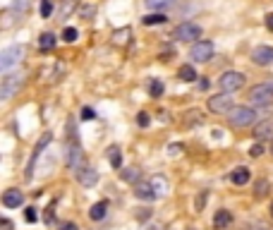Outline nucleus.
<instances>
[{
	"label": "nucleus",
	"mask_w": 273,
	"mask_h": 230,
	"mask_svg": "<svg viewBox=\"0 0 273 230\" xmlns=\"http://www.w3.org/2000/svg\"><path fill=\"white\" fill-rule=\"evenodd\" d=\"M75 175H77V180L82 182L84 187H94V185L98 182V173L94 170V168H89V166H82Z\"/></svg>",
	"instance_id": "obj_10"
},
{
	"label": "nucleus",
	"mask_w": 273,
	"mask_h": 230,
	"mask_svg": "<svg viewBox=\"0 0 273 230\" xmlns=\"http://www.w3.org/2000/svg\"><path fill=\"white\" fill-rule=\"evenodd\" d=\"M122 180H127V182H137V180H139V170H137V168H130V170H125Z\"/></svg>",
	"instance_id": "obj_25"
},
{
	"label": "nucleus",
	"mask_w": 273,
	"mask_h": 230,
	"mask_svg": "<svg viewBox=\"0 0 273 230\" xmlns=\"http://www.w3.org/2000/svg\"><path fill=\"white\" fill-rule=\"evenodd\" d=\"M252 60L254 65H259V67H268L273 63V48L271 46H257L252 50Z\"/></svg>",
	"instance_id": "obj_9"
},
{
	"label": "nucleus",
	"mask_w": 273,
	"mask_h": 230,
	"mask_svg": "<svg viewBox=\"0 0 273 230\" xmlns=\"http://www.w3.org/2000/svg\"><path fill=\"white\" fill-rule=\"evenodd\" d=\"M22 56H24V48H22V46H10V48H5L0 53V70H10L12 65L20 63Z\"/></svg>",
	"instance_id": "obj_5"
},
{
	"label": "nucleus",
	"mask_w": 273,
	"mask_h": 230,
	"mask_svg": "<svg viewBox=\"0 0 273 230\" xmlns=\"http://www.w3.org/2000/svg\"><path fill=\"white\" fill-rule=\"evenodd\" d=\"M82 118H84V120H94V118H96V113H94L89 105H86V108H82Z\"/></svg>",
	"instance_id": "obj_30"
},
{
	"label": "nucleus",
	"mask_w": 273,
	"mask_h": 230,
	"mask_svg": "<svg viewBox=\"0 0 273 230\" xmlns=\"http://www.w3.org/2000/svg\"><path fill=\"white\" fill-rule=\"evenodd\" d=\"M22 84H24V77H22V75H7V77H3V84H0V98H3V101L12 98L14 91L22 89Z\"/></svg>",
	"instance_id": "obj_3"
},
{
	"label": "nucleus",
	"mask_w": 273,
	"mask_h": 230,
	"mask_svg": "<svg viewBox=\"0 0 273 230\" xmlns=\"http://www.w3.org/2000/svg\"><path fill=\"white\" fill-rule=\"evenodd\" d=\"M149 91H151V96H161V94H163V84L161 82H151Z\"/></svg>",
	"instance_id": "obj_28"
},
{
	"label": "nucleus",
	"mask_w": 273,
	"mask_h": 230,
	"mask_svg": "<svg viewBox=\"0 0 273 230\" xmlns=\"http://www.w3.org/2000/svg\"><path fill=\"white\" fill-rule=\"evenodd\" d=\"M27 221H29V223H34V221H36V214H34V209H27Z\"/></svg>",
	"instance_id": "obj_33"
},
{
	"label": "nucleus",
	"mask_w": 273,
	"mask_h": 230,
	"mask_svg": "<svg viewBox=\"0 0 273 230\" xmlns=\"http://www.w3.org/2000/svg\"><path fill=\"white\" fill-rule=\"evenodd\" d=\"M53 46H56V36L50 34V31L41 34V39H39V48H41V50H50Z\"/></svg>",
	"instance_id": "obj_20"
},
{
	"label": "nucleus",
	"mask_w": 273,
	"mask_h": 230,
	"mask_svg": "<svg viewBox=\"0 0 273 230\" xmlns=\"http://www.w3.org/2000/svg\"><path fill=\"white\" fill-rule=\"evenodd\" d=\"M211 58H213V43L211 41H194L192 43V60L206 63Z\"/></svg>",
	"instance_id": "obj_8"
},
{
	"label": "nucleus",
	"mask_w": 273,
	"mask_h": 230,
	"mask_svg": "<svg viewBox=\"0 0 273 230\" xmlns=\"http://www.w3.org/2000/svg\"><path fill=\"white\" fill-rule=\"evenodd\" d=\"M271 216H273V204H271Z\"/></svg>",
	"instance_id": "obj_37"
},
{
	"label": "nucleus",
	"mask_w": 273,
	"mask_h": 230,
	"mask_svg": "<svg viewBox=\"0 0 273 230\" xmlns=\"http://www.w3.org/2000/svg\"><path fill=\"white\" fill-rule=\"evenodd\" d=\"M0 225H3V230H12V223H10L7 218H3V223H0Z\"/></svg>",
	"instance_id": "obj_36"
},
{
	"label": "nucleus",
	"mask_w": 273,
	"mask_h": 230,
	"mask_svg": "<svg viewBox=\"0 0 273 230\" xmlns=\"http://www.w3.org/2000/svg\"><path fill=\"white\" fill-rule=\"evenodd\" d=\"M105 214H108V204H105V202H98V204H94V206H91L89 218H91V221H103Z\"/></svg>",
	"instance_id": "obj_17"
},
{
	"label": "nucleus",
	"mask_w": 273,
	"mask_h": 230,
	"mask_svg": "<svg viewBox=\"0 0 273 230\" xmlns=\"http://www.w3.org/2000/svg\"><path fill=\"white\" fill-rule=\"evenodd\" d=\"M261 153H264V147H261V144H254V147L249 149V156H252V158H259Z\"/></svg>",
	"instance_id": "obj_29"
},
{
	"label": "nucleus",
	"mask_w": 273,
	"mask_h": 230,
	"mask_svg": "<svg viewBox=\"0 0 273 230\" xmlns=\"http://www.w3.org/2000/svg\"><path fill=\"white\" fill-rule=\"evenodd\" d=\"M177 77H180L182 82H194V79H196V70L192 67V65H180Z\"/></svg>",
	"instance_id": "obj_19"
},
{
	"label": "nucleus",
	"mask_w": 273,
	"mask_h": 230,
	"mask_svg": "<svg viewBox=\"0 0 273 230\" xmlns=\"http://www.w3.org/2000/svg\"><path fill=\"white\" fill-rule=\"evenodd\" d=\"M79 39V34H77V29L75 27H65V31H63V41H67V43H75Z\"/></svg>",
	"instance_id": "obj_24"
},
{
	"label": "nucleus",
	"mask_w": 273,
	"mask_h": 230,
	"mask_svg": "<svg viewBox=\"0 0 273 230\" xmlns=\"http://www.w3.org/2000/svg\"><path fill=\"white\" fill-rule=\"evenodd\" d=\"M232 223V214L228 209H221L216 211V216H213V228L216 230H225V228H230Z\"/></svg>",
	"instance_id": "obj_15"
},
{
	"label": "nucleus",
	"mask_w": 273,
	"mask_h": 230,
	"mask_svg": "<svg viewBox=\"0 0 273 230\" xmlns=\"http://www.w3.org/2000/svg\"><path fill=\"white\" fill-rule=\"evenodd\" d=\"M228 120L232 127H249L257 125V111L249 105H232L228 111Z\"/></svg>",
	"instance_id": "obj_1"
},
{
	"label": "nucleus",
	"mask_w": 273,
	"mask_h": 230,
	"mask_svg": "<svg viewBox=\"0 0 273 230\" xmlns=\"http://www.w3.org/2000/svg\"><path fill=\"white\" fill-rule=\"evenodd\" d=\"M3 204H5L7 209H20L22 204H24V194H22L20 189H7L5 194H3Z\"/></svg>",
	"instance_id": "obj_12"
},
{
	"label": "nucleus",
	"mask_w": 273,
	"mask_h": 230,
	"mask_svg": "<svg viewBox=\"0 0 273 230\" xmlns=\"http://www.w3.org/2000/svg\"><path fill=\"white\" fill-rule=\"evenodd\" d=\"M67 166H70L72 170H79V168H82V149L75 147V144L70 147V153H67Z\"/></svg>",
	"instance_id": "obj_16"
},
{
	"label": "nucleus",
	"mask_w": 273,
	"mask_h": 230,
	"mask_svg": "<svg viewBox=\"0 0 273 230\" xmlns=\"http://www.w3.org/2000/svg\"><path fill=\"white\" fill-rule=\"evenodd\" d=\"M48 141H50V134H43V139H41V144H36V149H34V156H31V163H29V168H27L29 173H31V168H34V163H36V158H39V153H41V151H43V147H46V144H48ZM29 173H27V175H29Z\"/></svg>",
	"instance_id": "obj_21"
},
{
	"label": "nucleus",
	"mask_w": 273,
	"mask_h": 230,
	"mask_svg": "<svg viewBox=\"0 0 273 230\" xmlns=\"http://www.w3.org/2000/svg\"><path fill=\"white\" fill-rule=\"evenodd\" d=\"M60 230H79V228H77V223H63Z\"/></svg>",
	"instance_id": "obj_34"
},
{
	"label": "nucleus",
	"mask_w": 273,
	"mask_h": 230,
	"mask_svg": "<svg viewBox=\"0 0 273 230\" xmlns=\"http://www.w3.org/2000/svg\"><path fill=\"white\" fill-rule=\"evenodd\" d=\"M254 139H259V141L273 139V120H264V122L254 125Z\"/></svg>",
	"instance_id": "obj_11"
},
{
	"label": "nucleus",
	"mask_w": 273,
	"mask_h": 230,
	"mask_svg": "<svg viewBox=\"0 0 273 230\" xmlns=\"http://www.w3.org/2000/svg\"><path fill=\"white\" fill-rule=\"evenodd\" d=\"M108 161H111L113 168L122 166V153H120V149H111V151H108Z\"/></svg>",
	"instance_id": "obj_23"
},
{
	"label": "nucleus",
	"mask_w": 273,
	"mask_h": 230,
	"mask_svg": "<svg viewBox=\"0 0 273 230\" xmlns=\"http://www.w3.org/2000/svg\"><path fill=\"white\" fill-rule=\"evenodd\" d=\"M202 36V27L194 22H182L180 27L175 29V39L177 41H196Z\"/></svg>",
	"instance_id": "obj_6"
},
{
	"label": "nucleus",
	"mask_w": 273,
	"mask_h": 230,
	"mask_svg": "<svg viewBox=\"0 0 273 230\" xmlns=\"http://www.w3.org/2000/svg\"><path fill=\"white\" fill-rule=\"evenodd\" d=\"M204 204H206V192H202V194L196 197V211H202Z\"/></svg>",
	"instance_id": "obj_31"
},
{
	"label": "nucleus",
	"mask_w": 273,
	"mask_h": 230,
	"mask_svg": "<svg viewBox=\"0 0 273 230\" xmlns=\"http://www.w3.org/2000/svg\"><path fill=\"white\" fill-rule=\"evenodd\" d=\"M266 27H268V31H273V12L266 17Z\"/></svg>",
	"instance_id": "obj_35"
},
{
	"label": "nucleus",
	"mask_w": 273,
	"mask_h": 230,
	"mask_svg": "<svg viewBox=\"0 0 273 230\" xmlns=\"http://www.w3.org/2000/svg\"><path fill=\"white\" fill-rule=\"evenodd\" d=\"M134 194L144 199V202H151L156 199V189H154V182H139L137 187H134Z\"/></svg>",
	"instance_id": "obj_14"
},
{
	"label": "nucleus",
	"mask_w": 273,
	"mask_h": 230,
	"mask_svg": "<svg viewBox=\"0 0 273 230\" xmlns=\"http://www.w3.org/2000/svg\"><path fill=\"white\" fill-rule=\"evenodd\" d=\"M168 20V17H166V14H161V12H154V14H147V17H144V24H147V27H154V24H163V22Z\"/></svg>",
	"instance_id": "obj_22"
},
{
	"label": "nucleus",
	"mask_w": 273,
	"mask_h": 230,
	"mask_svg": "<svg viewBox=\"0 0 273 230\" xmlns=\"http://www.w3.org/2000/svg\"><path fill=\"white\" fill-rule=\"evenodd\" d=\"M249 180H252V173H249V168H245V166H238L230 173V182H232V185H238V187L247 185Z\"/></svg>",
	"instance_id": "obj_13"
},
{
	"label": "nucleus",
	"mask_w": 273,
	"mask_h": 230,
	"mask_svg": "<svg viewBox=\"0 0 273 230\" xmlns=\"http://www.w3.org/2000/svg\"><path fill=\"white\" fill-rule=\"evenodd\" d=\"M230 108H232V96H230V91H223V94L209 96V111H213V113H228Z\"/></svg>",
	"instance_id": "obj_7"
},
{
	"label": "nucleus",
	"mask_w": 273,
	"mask_h": 230,
	"mask_svg": "<svg viewBox=\"0 0 273 230\" xmlns=\"http://www.w3.org/2000/svg\"><path fill=\"white\" fill-rule=\"evenodd\" d=\"M218 84H221V89L223 91H238V89H242L245 86V75L242 72H235V70H230V72H225L221 79H218Z\"/></svg>",
	"instance_id": "obj_4"
},
{
	"label": "nucleus",
	"mask_w": 273,
	"mask_h": 230,
	"mask_svg": "<svg viewBox=\"0 0 273 230\" xmlns=\"http://www.w3.org/2000/svg\"><path fill=\"white\" fill-rule=\"evenodd\" d=\"M271 153H273V147H271Z\"/></svg>",
	"instance_id": "obj_38"
},
{
	"label": "nucleus",
	"mask_w": 273,
	"mask_h": 230,
	"mask_svg": "<svg viewBox=\"0 0 273 230\" xmlns=\"http://www.w3.org/2000/svg\"><path fill=\"white\" fill-rule=\"evenodd\" d=\"M249 101L254 105H271L273 103V84H254L249 89Z\"/></svg>",
	"instance_id": "obj_2"
},
{
	"label": "nucleus",
	"mask_w": 273,
	"mask_h": 230,
	"mask_svg": "<svg viewBox=\"0 0 273 230\" xmlns=\"http://www.w3.org/2000/svg\"><path fill=\"white\" fill-rule=\"evenodd\" d=\"M147 3L149 10H154V12H158V10H168V7L175 5V0H144Z\"/></svg>",
	"instance_id": "obj_18"
},
{
	"label": "nucleus",
	"mask_w": 273,
	"mask_h": 230,
	"mask_svg": "<svg viewBox=\"0 0 273 230\" xmlns=\"http://www.w3.org/2000/svg\"><path fill=\"white\" fill-rule=\"evenodd\" d=\"M149 125V115L147 113H139V127H147Z\"/></svg>",
	"instance_id": "obj_32"
},
{
	"label": "nucleus",
	"mask_w": 273,
	"mask_h": 230,
	"mask_svg": "<svg viewBox=\"0 0 273 230\" xmlns=\"http://www.w3.org/2000/svg\"><path fill=\"white\" fill-rule=\"evenodd\" d=\"M41 14L43 17H50V14H53V3H50V0H43L41 3Z\"/></svg>",
	"instance_id": "obj_26"
},
{
	"label": "nucleus",
	"mask_w": 273,
	"mask_h": 230,
	"mask_svg": "<svg viewBox=\"0 0 273 230\" xmlns=\"http://www.w3.org/2000/svg\"><path fill=\"white\" fill-rule=\"evenodd\" d=\"M266 189H268V182L259 180V182H257V187H254V192H257V197H264V194H266Z\"/></svg>",
	"instance_id": "obj_27"
}]
</instances>
